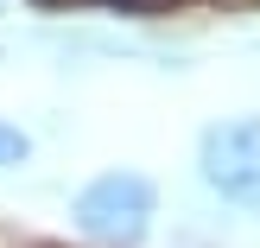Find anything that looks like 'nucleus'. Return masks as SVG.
Masks as SVG:
<instances>
[{
    "instance_id": "f257e3e1",
    "label": "nucleus",
    "mask_w": 260,
    "mask_h": 248,
    "mask_svg": "<svg viewBox=\"0 0 260 248\" xmlns=\"http://www.w3.org/2000/svg\"><path fill=\"white\" fill-rule=\"evenodd\" d=\"M76 229L102 248H140L152 229V178L146 172H102L76 191Z\"/></svg>"
},
{
    "instance_id": "f03ea898",
    "label": "nucleus",
    "mask_w": 260,
    "mask_h": 248,
    "mask_svg": "<svg viewBox=\"0 0 260 248\" xmlns=\"http://www.w3.org/2000/svg\"><path fill=\"white\" fill-rule=\"evenodd\" d=\"M197 172L222 204L260 210V115H235L216 121L197 147Z\"/></svg>"
},
{
    "instance_id": "7ed1b4c3",
    "label": "nucleus",
    "mask_w": 260,
    "mask_h": 248,
    "mask_svg": "<svg viewBox=\"0 0 260 248\" xmlns=\"http://www.w3.org/2000/svg\"><path fill=\"white\" fill-rule=\"evenodd\" d=\"M25 153H32V140H25L19 127H7V121H0V166H19Z\"/></svg>"
},
{
    "instance_id": "20e7f679",
    "label": "nucleus",
    "mask_w": 260,
    "mask_h": 248,
    "mask_svg": "<svg viewBox=\"0 0 260 248\" xmlns=\"http://www.w3.org/2000/svg\"><path fill=\"white\" fill-rule=\"evenodd\" d=\"M114 7H152V0H114Z\"/></svg>"
},
{
    "instance_id": "39448f33",
    "label": "nucleus",
    "mask_w": 260,
    "mask_h": 248,
    "mask_svg": "<svg viewBox=\"0 0 260 248\" xmlns=\"http://www.w3.org/2000/svg\"><path fill=\"white\" fill-rule=\"evenodd\" d=\"M229 7H248V0H229Z\"/></svg>"
}]
</instances>
